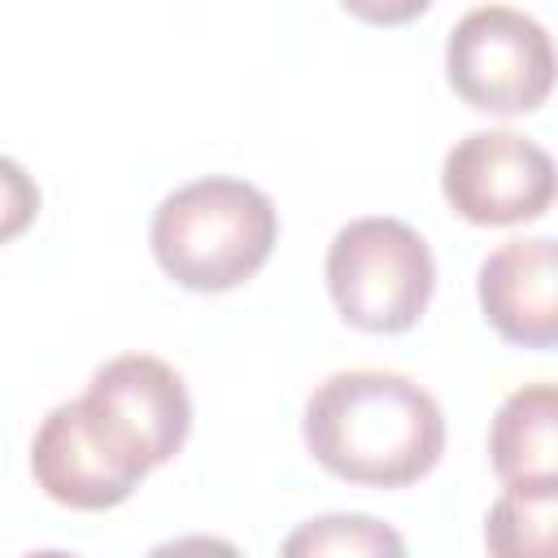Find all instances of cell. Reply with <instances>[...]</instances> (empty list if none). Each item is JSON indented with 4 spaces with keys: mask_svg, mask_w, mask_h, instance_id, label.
Segmentation results:
<instances>
[{
    "mask_svg": "<svg viewBox=\"0 0 558 558\" xmlns=\"http://www.w3.org/2000/svg\"><path fill=\"white\" fill-rule=\"evenodd\" d=\"M480 310L488 327L523 349L558 344V240L523 235L493 248L480 266Z\"/></svg>",
    "mask_w": 558,
    "mask_h": 558,
    "instance_id": "8",
    "label": "cell"
},
{
    "mask_svg": "<svg viewBox=\"0 0 558 558\" xmlns=\"http://www.w3.org/2000/svg\"><path fill=\"white\" fill-rule=\"evenodd\" d=\"M440 187L466 222L510 227L558 201V166L519 131H471L445 153Z\"/></svg>",
    "mask_w": 558,
    "mask_h": 558,
    "instance_id": "6",
    "label": "cell"
},
{
    "mask_svg": "<svg viewBox=\"0 0 558 558\" xmlns=\"http://www.w3.org/2000/svg\"><path fill=\"white\" fill-rule=\"evenodd\" d=\"M31 471L35 484L74 510H109L135 493L144 480L140 466H131L92 423L83 397L61 401L44 414L35 440H31Z\"/></svg>",
    "mask_w": 558,
    "mask_h": 558,
    "instance_id": "7",
    "label": "cell"
},
{
    "mask_svg": "<svg viewBox=\"0 0 558 558\" xmlns=\"http://www.w3.org/2000/svg\"><path fill=\"white\" fill-rule=\"evenodd\" d=\"M445 74L453 92L484 113H527L554 92L558 52L532 13L475 4L445 39Z\"/></svg>",
    "mask_w": 558,
    "mask_h": 558,
    "instance_id": "4",
    "label": "cell"
},
{
    "mask_svg": "<svg viewBox=\"0 0 558 558\" xmlns=\"http://www.w3.org/2000/svg\"><path fill=\"white\" fill-rule=\"evenodd\" d=\"M493 471L501 484H558V384H523L514 388L488 432Z\"/></svg>",
    "mask_w": 558,
    "mask_h": 558,
    "instance_id": "9",
    "label": "cell"
},
{
    "mask_svg": "<svg viewBox=\"0 0 558 558\" xmlns=\"http://www.w3.org/2000/svg\"><path fill=\"white\" fill-rule=\"evenodd\" d=\"M279 558H405V541L375 514L336 510L296 523L283 536Z\"/></svg>",
    "mask_w": 558,
    "mask_h": 558,
    "instance_id": "11",
    "label": "cell"
},
{
    "mask_svg": "<svg viewBox=\"0 0 558 558\" xmlns=\"http://www.w3.org/2000/svg\"><path fill=\"white\" fill-rule=\"evenodd\" d=\"M488 558H558V484H510L484 519Z\"/></svg>",
    "mask_w": 558,
    "mask_h": 558,
    "instance_id": "10",
    "label": "cell"
},
{
    "mask_svg": "<svg viewBox=\"0 0 558 558\" xmlns=\"http://www.w3.org/2000/svg\"><path fill=\"white\" fill-rule=\"evenodd\" d=\"M148 558H244L231 541L222 536H174V541H161L148 549Z\"/></svg>",
    "mask_w": 558,
    "mask_h": 558,
    "instance_id": "12",
    "label": "cell"
},
{
    "mask_svg": "<svg viewBox=\"0 0 558 558\" xmlns=\"http://www.w3.org/2000/svg\"><path fill=\"white\" fill-rule=\"evenodd\" d=\"M436 288L427 240L401 218H353L327 244V292L344 323L392 336L418 323Z\"/></svg>",
    "mask_w": 558,
    "mask_h": 558,
    "instance_id": "3",
    "label": "cell"
},
{
    "mask_svg": "<svg viewBox=\"0 0 558 558\" xmlns=\"http://www.w3.org/2000/svg\"><path fill=\"white\" fill-rule=\"evenodd\" d=\"M22 558H78V554H65V549H35V554H22Z\"/></svg>",
    "mask_w": 558,
    "mask_h": 558,
    "instance_id": "13",
    "label": "cell"
},
{
    "mask_svg": "<svg viewBox=\"0 0 558 558\" xmlns=\"http://www.w3.org/2000/svg\"><path fill=\"white\" fill-rule=\"evenodd\" d=\"M310 453L349 484L401 488L445 449V414L427 388L397 371H336L305 401Z\"/></svg>",
    "mask_w": 558,
    "mask_h": 558,
    "instance_id": "1",
    "label": "cell"
},
{
    "mask_svg": "<svg viewBox=\"0 0 558 558\" xmlns=\"http://www.w3.org/2000/svg\"><path fill=\"white\" fill-rule=\"evenodd\" d=\"M83 405L96 432L144 475L170 462L192 427V401L179 371L153 353H122L96 366Z\"/></svg>",
    "mask_w": 558,
    "mask_h": 558,
    "instance_id": "5",
    "label": "cell"
},
{
    "mask_svg": "<svg viewBox=\"0 0 558 558\" xmlns=\"http://www.w3.org/2000/svg\"><path fill=\"white\" fill-rule=\"evenodd\" d=\"M279 235L275 201L231 174H205L174 187L153 209V257L192 292H227L262 270Z\"/></svg>",
    "mask_w": 558,
    "mask_h": 558,
    "instance_id": "2",
    "label": "cell"
}]
</instances>
